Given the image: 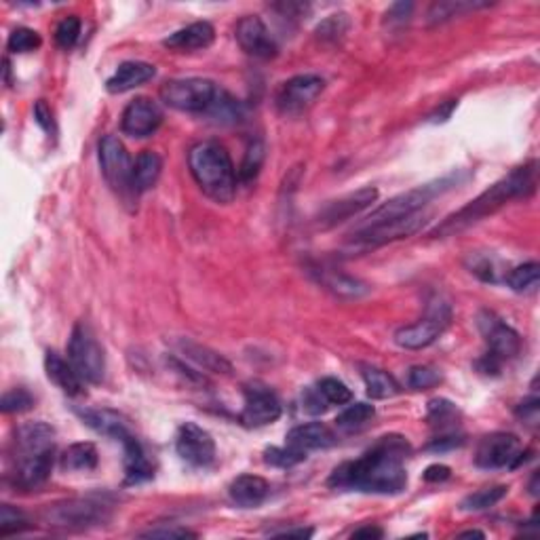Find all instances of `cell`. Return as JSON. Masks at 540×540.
Returning <instances> with one entry per match:
<instances>
[{"label":"cell","instance_id":"cell-47","mask_svg":"<svg viewBox=\"0 0 540 540\" xmlns=\"http://www.w3.org/2000/svg\"><path fill=\"white\" fill-rule=\"evenodd\" d=\"M330 408V403H327V399L323 397V393L319 391V387H309L304 388L302 393V410L306 414L310 416H319L323 411H327Z\"/></svg>","mask_w":540,"mask_h":540},{"label":"cell","instance_id":"cell-50","mask_svg":"<svg viewBox=\"0 0 540 540\" xmlns=\"http://www.w3.org/2000/svg\"><path fill=\"white\" fill-rule=\"evenodd\" d=\"M144 538H194L197 534L186 528H154V530L142 532Z\"/></svg>","mask_w":540,"mask_h":540},{"label":"cell","instance_id":"cell-51","mask_svg":"<svg viewBox=\"0 0 540 540\" xmlns=\"http://www.w3.org/2000/svg\"><path fill=\"white\" fill-rule=\"evenodd\" d=\"M471 272H475L483 281H497V270H494L492 260L483 258V255H475V260L471 262Z\"/></svg>","mask_w":540,"mask_h":540},{"label":"cell","instance_id":"cell-21","mask_svg":"<svg viewBox=\"0 0 540 540\" xmlns=\"http://www.w3.org/2000/svg\"><path fill=\"white\" fill-rule=\"evenodd\" d=\"M215 38V30L209 21H194V24L176 30L163 41V44L171 51H200V49L211 47Z\"/></svg>","mask_w":540,"mask_h":540},{"label":"cell","instance_id":"cell-56","mask_svg":"<svg viewBox=\"0 0 540 540\" xmlns=\"http://www.w3.org/2000/svg\"><path fill=\"white\" fill-rule=\"evenodd\" d=\"M460 538H486V534L480 530H469V532H462Z\"/></svg>","mask_w":540,"mask_h":540},{"label":"cell","instance_id":"cell-12","mask_svg":"<svg viewBox=\"0 0 540 540\" xmlns=\"http://www.w3.org/2000/svg\"><path fill=\"white\" fill-rule=\"evenodd\" d=\"M477 327H480L483 340L488 344V357L498 361L500 365L505 361L515 359L521 350V338L513 327L489 310H481L477 315Z\"/></svg>","mask_w":540,"mask_h":540},{"label":"cell","instance_id":"cell-43","mask_svg":"<svg viewBox=\"0 0 540 540\" xmlns=\"http://www.w3.org/2000/svg\"><path fill=\"white\" fill-rule=\"evenodd\" d=\"M325 286L330 287L333 293H338V296H348V298H359L367 292V286H364V283L353 279V277H344V275H330L325 279Z\"/></svg>","mask_w":540,"mask_h":540},{"label":"cell","instance_id":"cell-29","mask_svg":"<svg viewBox=\"0 0 540 540\" xmlns=\"http://www.w3.org/2000/svg\"><path fill=\"white\" fill-rule=\"evenodd\" d=\"M98 448L89 442L72 443L66 448V452L59 456L61 471L74 473V471H93L98 466Z\"/></svg>","mask_w":540,"mask_h":540},{"label":"cell","instance_id":"cell-55","mask_svg":"<svg viewBox=\"0 0 540 540\" xmlns=\"http://www.w3.org/2000/svg\"><path fill=\"white\" fill-rule=\"evenodd\" d=\"M277 536H283V538H310L313 536V528H300V530H286V532H279Z\"/></svg>","mask_w":540,"mask_h":540},{"label":"cell","instance_id":"cell-45","mask_svg":"<svg viewBox=\"0 0 540 540\" xmlns=\"http://www.w3.org/2000/svg\"><path fill=\"white\" fill-rule=\"evenodd\" d=\"M79 35H81V20L76 18V15H70V18L61 20L58 27H55V43L59 44L61 49H72L76 44V41H79Z\"/></svg>","mask_w":540,"mask_h":540},{"label":"cell","instance_id":"cell-42","mask_svg":"<svg viewBox=\"0 0 540 540\" xmlns=\"http://www.w3.org/2000/svg\"><path fill=\"white\" fill-rule=\"evenodd\" d=\"M317 387H319V391L323 393V397L327 399V403L330 405H344L350 403V399H353L350 388L344 382L338 380V378H323Z\"/></svg>","mask_w":540,"mask_h":540},{"label":"cell","instance_id":"cell-31","mask_svg":"<svg viewBox=\"0 0 540 540\" xmlns=\"http://www.w3.org/2000/svg\"><path fill=\"white\" fill-rule=\"evenodd\" d=\"M458 410L452 401L448 399H433L428 401V422L431 427H435L442 431V435H450V433H456V427H458Z\"/></svg>","mask_w":540,"mask_h":540},{"label":"cell","instance_id":"cell-52","mask_svg":"<svg viewBox=\"0 0 540 540\" xmlns=\"http://www.w3.org/2000/svg\"><path fill=\"white\" fill-rule=\"evenodd\" d=\"M35 119H36V122L43 127L44 131L55 133L53 113H51V108H49L44 99H38V102H36V106H35Z\"/></svg>","mask_w":540,"mask_h":540},{"label":"cell","instance_id":"cell-27","mask_svg":"<svg viewBox=\"0 0 540 540\" xmlns=\"http://www.w3.org/2000/svg\"><path fill=\"white\" fill-rule=\"evenodd\" d=\"M177 348L182 350L184 357L191 359L192 364L203 367V370L214 372V374H231L232 372V365L228 364L220 353L203 347V344L188 340V338H180V340H177Z\"/></svg>","mask_w":540,"mask_h":540},{"label":"cell","instance_id":"cell-18","mask_svg":"<svg viewBox=\"0 0 540 540\" xmlns=\"http://www.w3.org/2000/svg\"><path fill=\"white\" fill-rule=\"evenodd\" d=\"M163 122V113L153 99L136 98L122 110L121 129L129 137H148L159 129Z\"/></svg>","mask_w":540,"mask_h":540},{"label":"cell","instance_id":"cell-32","mask_svg":"<svg viewBox=\"0 0 540 540\" xmlns=\"http://www.w3.org/2000/svg\"><path fill=\"white\" fill-rule=\"evenodd\" d=\"M374 416H376L374 405L355 403V405H348L347 410L338 414L336 427L344 433H355V431H361V428H365L367 425H370V420L374 419Z\"/></svg>","mask_w":540,"mask_h":540},{"label":"cell","instance_id":"cell-30","mask_svg":"<svg viewBox=\"0 0 540 540\" xmlns=\"http://www.w3.org/2000/svg\"><path fill=\"white\" fill-rule=\"evenodd\" d=\"M361 376H364L367 395H370L372 399H388L399 393V384L395 382V378L391 374H387L384 370L364 365L361 367Z\"/></svg>","mask_w":540,"mask_h":540},{"label":"cell","instance_id":"cell-40","mask_svg":"<svg viewBox=\"0 0 540 540\" xmlns=\"http://www.w3.org/2000/svg\"><path fill=\"white\" fill-rule=\"evenodd\" d=\"M32 405H35V397H32L30 391H26V388H11L3 395V399H0V410H3V414H21V411L32 410Z\"/></svg>","mask_w":540,"mask_h":540},{"label":"cell","instance_id":"cell-4","mask_svg":"<svg viewBox=\"0 0 540 540\" xmlns=\"http://www.w3.org/2000/svg\"><path fill=\"white\" fill-rule=\"evenodd\" d=\"M41 517L49 528L89 530V528L104 526L106 521H110L113 506L96 498H70L44 506Z\"/></svg>","mask_w":540,"mask_h":540},{"label":"cell","instance_id":"cell-25","mask_svg":"<svg viewBox=\"0 0 540 540\" xmlns=\"http://www.w3.org/2000/svg\"><path fill=\"white\" fill-rule=\"evenodd\" d=\"M76 414L81 416V420L85 422L89 428H93V431L99 433V435L113 437V439H116V442H121L127 433H131L129 420H127L121 411L106 410V408H102V410L85 408V410L76 411Z\"/></svg>","mask_w":540,"mask_h":540},{"label":"cell","instance_id":"cell-16","mask_svg":"<svg viewBox=\"0 0 540 540\" xmlns=\"http://www.w3.org/2000/svg\"><path fill=\"white\" fill-rule=\"evenodd\" d=\"M55 454V428L47 422H26L15 431L13 460H30Z\"/></svg>","mask_w":540,"mask_h":540},{"label":"cell","instance_id":"cell-15","mask_svg":"<svg viewBox=\"0 0 540 540\" xmlns=\"http://www.w3.org/2000/svg\"><path fill=\"white\" fill-rule=\"evenodd\" d=\"M283 405L279 397L264 384H249L245 387V405L241 411V422L249 428L272 425L281 419Z\"/></svg>","mask_w":540,"mask_h":540},{"label":"cell","instance_id":"cell-39","mask_svg":"<svg viewBox=\"0 0 540 540\" xmlns=\"http://www.w3.org/2000/svg\"><path fill=\"white\" fill-rule=\"evenodd\" d=\"M43 44V38L38 36V32L30 30V27H15L9 35L7 49L11 53H30L36 51Z\"/></svg>","mask_w":540,"mask_h":540},{"label":"cell","instance_id":"cell-24","mask_svg":"<svg viewBox=\"0 0 540 540\" xmlns=\"http://www.w3.org/2000/svg\"><path fill=\"white\" fill-rule=\"evenodd\" d=\"M270 483L260 475H239L228 486V497L241 509H255L269 498Z\"/></svg>","mask_w":540,"mask_h":540},{"label":"cell","instance_id":"cell-8","mask_svg":"<svg viewBox=\"0 0 540 540\" xmlns=\"http://www.w3.org/2000/svg\"><path fill=\"white\" fill-rule=\"evenodd\" d=\"M99 167H102L104 180L119 197L127 200L136 194L133 191V163L127 148L116 136H104L99 142Z\"/></svg>","mask_w":540,"mask_h":540},{"label":"cell","instance_id":"cell-37","mask_svg":"<svg viewBox=\"0 0 540 540\" xmlns=\"http://www.w3.org/2000/svg\"><path fill=\"white\" fill-rule=\"evenodd\" d=\"M32 523L20 509H13L11 505H3L0 509V536L7 538L11 534H21L30 530Z\"/></svg>","mask_w":540,"mask_h":540},{"label":"cell","instance_id":"cell-3","mask_svg":"<svg viewBox=\"0 0 540 540\" xmlns=\"http://www.w3.org/2000/svg\"><path fill=\"white\" fill-rule=\"evenodd\" d=\"M194 182L211 200L228 205L237 194V171L228 150L218 142H199L188 153Z\"/></svg>","mask_w":540,"mask_h":540},{"label":"cell","instance_id":"cell-20","mask_svg":"<svg viewBox=\"0 0 540 540\" xmlns=\"http://www.w3.org/2000/svg\"><path fill=\"white\" fill-rule=\"evenodd\" d=\"M122 445V465H125V483L127 486H136V483H144L153 480L154 466L146 456V450L142 448L140 439L133 433H127L121 439Z\"/></svg>","mask_w":540,"mask_h":540},{"label":"cell","instance_id":"cell-6","mask_svg":"<svg viewBox=\"0 0 540 540\" xmlns=\"http://www.w3.org/2000/svg\"><path fill=\"white\" fill-rule=\"evenodd\" d=\"M68 361L82 382L99 384L106 376V357L102 344L85 321L76 323L68 344Z\"/></svg>","mask_w":540,"mask_h":540},{"label":"cell","instance_id":"cell-35","mask_svg":"<svg viewBox=\"0 0 540 540\" xmlns=\"http://www.w3.org/2000/svg\"><path fill=\"white\" fill-rule=\"evenodd\" d=\"M264 157H266L264 144H262L260 140L249 144L247 153H245V159L241 163V169H239L237 180L243 184H252L255 177H258L262 165H264Z\"/></svg>","mask_w":540,"mask_h":540},{"label":"cell","instance_id":"cell-14","mask_svg":"<svg viewBox=\"0 0 540 540\" xmlns=\"http://www.w3.org/2000/svg\"><path fill=\"white\" fill-rule=\"evenodd\" d=\"M176 452L186 465L205 469L215 462V442L203 427L184 422L176 433Z\"/></svg>","mask_w":540,"mask_h":540},{"label":"cell","instance_id":"cell-23","mask_svg":"<svg viewBox=\"0 0 540 540\" xmlns=\"http://www.w3.org/2000/svg\"><path fill=\"white\" fill-rule=\"evenodd\" d=\"M154 74H157V68L146 61H122L114 74L106 81V89L119 96V93H127L144 85V82L153 81Z\"/></svg>","mask_w":540,"mask_h":540},{"label":"cell","instance_id":"cell-49","mask_svg":"<svg viewBox=\"0 0 540 540\" xmlns=\"http://www.w3.org/2000/svg\"><path fill=\"white\" fill-rule=\"evenodd\" d=\"M540 401L536 399V397H532V399H526L523 401V403H520L517 405V410H515V414L520 416V419L526 422V425H536L538 422V411H540Z\"/></svg>","mask_w":540,"mask_h":540},{"label":"cell","instance_id":"cell-11","mask_svg":"<svg viewBox=\"0 0 540 540\" xmlns=\"http://www.w3.org/2000/svg\"><path fill=\"white\" fill-rule=\"evenodd\" d=\"M523 448L520 437L513 433H492L486 435L477 445L475 465L480 469H515L523 460Z\"/></svg>","mask_w":540,"mask_h":540},{"label":"cell","instance_id":"cell-28","mask_svg":"<svg viewBox=\"0 0 540 540\" xmlns=\"http://www.w3.org/2000/svg\"><path fill=\"white\" fill-rule=\"evenodd\" d=\"M160 171H163V159L153 150H144L133 163V191L136 194H144L157 186Z\"/></svg>","mask_w":540,"mask_h":540},{"label":"cell","instance_id":"cell-7","mask_svg":"<svg viewBox=\"0 0 540 540\" xmlns=\"http://www.w3.org/2000/svg\"><path fill=\"white\" fill-rule=\"evenodd\" d=\"M220 89L207 79H174L160 87V99L180 113H207L218 98Z\"/></svg>","mask_w":540,"mask_h":540},{"label":"cell","instance_id":"cell-13","mask_svg":"<svg viewBox=\"0 0 540 540\" xmlns=\"http://www.w3.org/2000/svg\"><path fill=\"white\" fill-rule=\"evenodd\" d=\"M325 89V81L319 74H298L286 81L277 91V108L286 116H298L315 104Z\"/></svg>","mask_w":540,"mask_h":540},{"label":"cell","instance_id":"cell-17","mask_svg":"<svg viewBox=\"0 0 540 540\" xmlns=\"http://www.w3.org/2000/svg\"><path fill=\"white\" fill-rule=\"evenodd\" d=\"M235 38L239 47H241L249 58L272 59L279 53L275 36L270 35V30L266 27L264 21L255 18V15H247V18L239 21L235 27Z\"/></svg>","mask_w":540,"mask_h":540},{"label":"cell","instance_id":"cell-19","mask_svg":"<svg viewBox=\"0 0 540 540\" xmlns=\"http://www.w3.org/2000/svg\"><path fill=\"white\" fill-rule=\"evenodd\" d=\"M376 199H378L376 188L367 186V188H361V191H357V192L347 194V197L332 200V203L321 211L319 224L323 228H332V226L340 224V222L353 218V215H357L359 211H364L370 207L372 203H376Z\"/></svg>","mask_w":540,"mask_h":540},{"label":"cell","instance_id":"cell-5","mask_svg":"<svg viewBox=\"0 0 540 540\" xmlns=\"http://www.w3.org/2000/svg\"><path fill=\"white\" fill-rule=\"evenodd\" d=\"M456 184H458V176H445L442 180L422 184L419 188H411L408 192H401L397 197H393L391 200H387V203H382L380 207L372 211L357 228L382 224V222L399 220L405 218V215L416 214V211H422L433 199L442 197L443 192L452 191Z\"/></svg>","mask_w":540,"mask_h":540},{"label":"cell","instance_id":"cell-22","mask_svg":"<svg viewBox=\"0 0 540 540\" xmlns=\"http://www.w3.org/2000/svg\"><path fill=\"white\" fill-rule=\"evenodd\" d=\"M286 439L289 448L298 450L302 454H309L310 450L330 448V445L336 443V435L323 422H306V425L293 427Z\"/></svg>","mask_w":540,"mask_h":540},{"label":"cell","instance_id":"cell-34","mask_svg":"<svg viewBox=\"0 0 540 540\" xmlns=\"http://www.w3.org/2000/svg\"><path fill=\"white\" fill-rule=\"evenodd\" d=\"M509 488L506 486H492V488H483L473 492L460 503L462 511H486L492 509L494 505H498L500 500L506 497Z\"/></svg>","mask_w":540,"mask_h":540},{"label":"cell","instance_id":"cell-1","mask_svg":"<svg viewBox=\"0 0 540 540\" xmlns=\"http://www.w3.org/2000/svg\"><path fill=\"white\" fill-rule=\"evenodd\" d=\"M410 452L411 448L405 437L384 435L361 458L336 466L327 480V486L333 489L395 497L408 486L405 460Z\"/></svg>","mask_w":540,"mask_h":540},{"label":"cell","instance_id":"cell-33","mask_svg":"<svg viewBox=\"0 0 540 540\" xmlns=\"http://www.w3.org/2000/svg\"><path fill=\"white\" fill-rule=\"evenodd\" d=\"M540 281V266L538 262H528V264L517 266L506 275V286L517 293L536 292Z\"/></svg>","mask_w":540,"mask_h":540},{"label":"cell","instance_id":"cell-9","mask_svg":"<svg viewBox=\"0 0 540 540\" xmlns=\"http://www.w3.org/2000/svg\"><path fill=\"white\" fill-rule=\"evenodd\" d=\"M450 319H452V310H450L448 304H443L442 300H439V302H431L425 319L395 332V342H397L401 348L408 350H420L431 347V344L448 330Z\"/></svg>","mask_w":540,"mask_h":540},{"label":"cell","instance_id":"cell-2","mask_svg":"<svg viewBox=\"0 0 540 540\" xmlns=\"http://www.w3.org/2000/svg\"><path fill=\"white\" fill-rule=\"evenodd\" d=\"M536 174H538V163L536 160H530V163L515 167L509 176H505L503 180H498L494 186H489L486 192H481L475 200H471L469 205L456 211V214L445 218L442 224H439L435 231L431 232V237L443 239V237H452L458 235V232L465 231L477 222L488 218V215L497 214L500 207H505L509 200L521 199V197H530V194L536 191Z\"/></svg>","mask_w":540,"mask_h":540},{"label":"cell","instance_id":"cell-41","mask_svg":"<svg viewBox=\"0 0 540 540\" xmlns=\"http://www.w3.org/2000/svg\"><path fill=\"white\" fill-rule=\"evenodd\" d=\"M306 460V454L298 452V450L289 448L286 443V448H266L264 450V462L270 466H279V469H289V466L298 465V462Z\"/></svg>","mask_w":540,"mask_h":540},{"label":"cell","instance_id":"cell-26","mask_svg":"<svg viewBox=\"0 0 540 540\" xmlns=\"http://www.w3.org/2000/svg\"><path fill=\"white\" fill-rule=\"evenodd\" d=\"M44 372H47L49 380L58 388H61L68 397H79V395H82V384L85 382L76 374L74 367L70 365V361H64L58 353H53V350H49V353L44 355Z\"/></svg>","mask_w":540,"mask_h":540},{"label":"cell","instance_id":"cell-48","mask_svg":"<svg viewBox=\"0 0 540 540\" xmlns=\"http://www.w3.org/2000/svg\"><path fill=\"white\" fill-rule=\"evenodd\" d=\"M411 11H414V4H411V3L393 4V7L387 11V15H384V24H388V26L408 24L410 18H411Z\"/></svg>","mask_w":540,"mask_h":540},{"label":"cell","instance_id":"cell-36","mask_svg":"<svg viewBox=\"0 0 540 540\" xmlns=\"http://www.w3.org/2000/svg\"><path fill=\"white\" fill-rule=\"evenodd\" d=\"M477 7H486V3H465V0H448V3H435L428 9V21L431 24H442L445 20L458 18L465 11H473Z\"/></svg>","mask_w":540,"mask_h":540},{"label":"cell","instance_id":"cell-54","mask_svg":"<svg viewBox=\"0 0 540 540\" xmlns=\"http://www.w3.org/2000/svg\"><path fill=\"white\" fill-rule=\"evenodd\" d=\"M353 538H382V530L376 526H365L353 532Z\"/></svg>","mask_w":540,"mask_h":540},{"label":"cell","instance_id":"cell-38","mask_svg":"<svg viewBox=\"0 0 540 540\" xmlns=\"http://www.w3.org/2000/svg\"><path fill=\"white\" fill-rule=\"evenodd\" d=\"M209 116H214L218 122H237L241 119V106L235 98L228 96L226 91H218V98L215 102L211 104V108L207 110Z\"/></svg>","mask_w":540,"mask_h":540},{"label":"cell","instance_id":"cell-46","mask_svg":"<svg viewBox=\"0 0 540 540\" xmlns=\"http://www.w3.org/2000/svg\"><path fill=\"white\" fill-rule=\"evenodd\" d=\"M347 30H348L347 15L342 13L332 15V18H327L319 27H317V36H319L321 41H338Z\"/></svg>","mask_w":540,"mask_h":540},{"label":"cell","instance_id":"cell-10","mask_svg":"<svg viewBox=\"0 0 540 540\" xmlns=\"http://www.w3.org/2000/svg\"><path fill=\"white\" fill-rule=\"evenodd\" d=\"M428 214L425 211H416V214L405 215V218L382 222V224L365 226V228H355V232L350 235V243L361 245V247H380L384 243L399 241V239L414 237L416 232H420L427 226Z\"/></svg>","mask_w":540,"mask_h":540},{"label":"cell","instance_id":"cell-44","mask_svg":"<svg viewBox=\"0 0 540 540\" xmlns=\"http://www.w3.org/2000/svg\"><path fill=\"white\" fill-rule=\"evenodd\" d=\"M439 382H442V374H439V370H435V367L416 365L410 370L408 384L414 391H427V388L437 387Z\"/></svg>","mask_w":540,"mask_h":540},{"label":"cell","instance_id":"cell-53","mask_svg":"<svg viewBox=\"0 0 540 540\" xmlns=\"http://www.w3.org/2000/svg\"><path fill=\"white\" fill-rule=\"evenodd\" d=\"M450 475H452L450 466H445V465H431L425 471V475H422V477H425V481H428V483H439V481L450 480Z\"/></svg>","mask_w":540,"mask_h":540}]
</instances>
